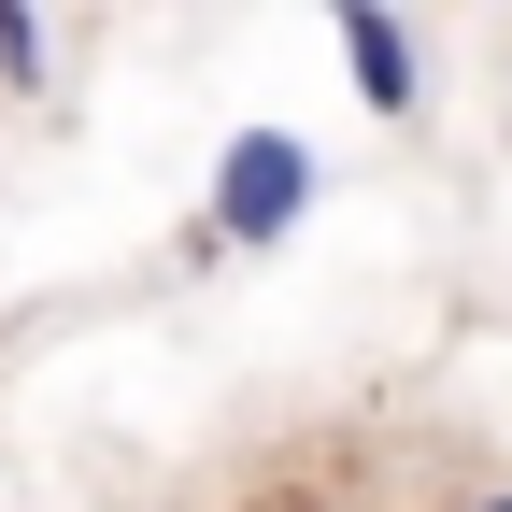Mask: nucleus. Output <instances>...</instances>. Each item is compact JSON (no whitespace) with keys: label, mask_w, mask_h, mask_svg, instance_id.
I'll return each instance as SVG.
<instances>
[{"label":"nucleus","mask_w":512,"mask_h":512,"mask_svg":"<svg viewBox=\"0 0 512 512\" xmlns=\"http://www.w3.org/2000/svg\"><path fill=\"white\" fill-rule=\"evenodd\" d=\"M299 214H313V143H299V128H228L200 228L228 256H271V242H299Z\"/></svg>","instance_id":"1"},{"label":"nucleus","mask_w":512,"mask_h":512,"mask_svg":"<svg viewBox=\"0 0 512 512\" xmlns=\"http://www.w3.org/2000/svg\"><path fill=\"white\" fill-rule=\"evenodd\" d=\"M328 29H342L356 100H370L384 128H413V114H427V57H413V29H399V0H328Z\"/></svg>","instance_id":"2"},{"label":"nucleus","mask_w":512,"mask_h":512,"mask_svg":"<svg viewBox=\"0 0 512 512\" xmlns=\"http://www.w3.org/2000/svg\"><path fill=\"white\" fill-rule=\"evenodd\" d=\"M0 86H15V100H43V86H57V43H43V0H0Z\"/></svg>","instance_id":"3"},{"label":"nucleus","mask_w":512,"mask_h":512,"mask_svg":"<svg viewBox=\"0 0 512 512\" xmlns=\"http://www.w3.org/2000/svg\"><path fill=\"white\" fill-rule=\"evenodd\" d=\"M470 512H512V484H484V498H470Z\"/></svg>","instance_id":"4"}]
</instances>
